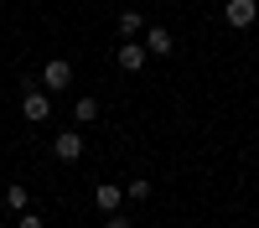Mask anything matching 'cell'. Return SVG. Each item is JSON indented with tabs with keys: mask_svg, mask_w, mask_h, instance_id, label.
Returning a JSON list of instances; mask_svg holds the SVG:
<instances>
[{
	"mask_svg": "<svg viewBox=\"0 0 259 228\" xmlns=\"http://www.w3.org/2000/svg\"><path fill=\"white\" fill-rule=\"evenodd\" d=\"M140 31H145V16L140 11H119V36L130 41V36H140Z\"/></svg>",
	"mask_w": 259,
	"mask_h": 228,
	"instance_id": "9c48e42d",
	"label": "cell"
},
{
	"mask_svg": "<svg viewBox=\"0 0 259 228\" xmlns=\"http://www.w3.org/2000/svg\"><path fill=\"white\" fill-rule=\"evenodd\" d=\"M223 21H228V26H254V21H259V6H254V0H228V6H223Z\"/></svg>",
	"mask_w": 259,
	"mask_h": 228,
	"instance_id": "277c9868",
	"label": "cell"
},
{
	"mask_svg": "<svg viewBox=\"0 0 259 228\" xmlns=\"http://www.w3.org/2000/svg\"><path fill=\"white\" fill-rule=\"evenodd\" d=\"M119 202H124V187H119V181H104L99 192H94V207H99V213H119Z\"/></svg>",
	"mask_w": 259,
	"mask_h": 228,
	"instance_id": "52a82bcc",
	"label": "cell"
},
{
	"mask_svg": "<svg viewBox=\"0 0 259 228\" xmlns=\"http://www.w3.org/2000/svg\"><path fill=\"white\" fill-rule=\"evenodd\" d=\"M73 119H78V124H94V119H99V99H94V94H78V99H73Z\"/></svg>",
	"mask_w": 259,
	"mask_h": 228,
	"instance_id": "ba28073f",
	"label": "cell"
},
{
	"mask_svg": "<svg viewBox=\"0 0 259 228\" xmlns=\"http://www.w3.org/2000/svg\"><path fill=\"white\" fill-rule=\"evenodd\" d=\"M68 83H73V62L68 57H52L47 68H41V88H47V94H62Z\"/></svg>",
	"mask_w": 259,
	"mask_h": 228,
	"instance_id": "7a4b0ae2",
	"label": "cell"
},
{
	"mask_svg": "<svg viewBox=\"0 0 259 228\" xmlns=\"http://www.w3.org/2000/svg\"><path fill=\"white\" fill-rule=\"evenodd\" d=\"M16 228H41V213H16Z\"/></svg>",
	"mask_w": 259,
	"mask_h": 228,
	"instance_id": "7c38bea8",
	"label": "cell"
},
{
	"mask_svg": "<svg viewBox=\"0 0 259 228\" xmlns=\"http://www.w3.org/2000/svg\"><path fill=\"white\" fill-rule=\"evenodd\" d=\"M124 192L135 197V202H145V197H150V181H145V176H130V187H124Z\"/></svg>",
	"mask_w": 259,
	"mask_h": 228,
	"instance_id": "8fae6325",
	"label": "cell"
},
{
	"mask_svg": "<svg viewBox=\"0 0 259 228\" xmlns=\"http://www.w3.org/2000/svg\"><path fill=\"white\" fill-rule=\"evenodd\" d=\"M140 36H145V52H150V57H171V47H177L166 26H145Z\"/></svg>",
	"mask_w": 259,
	"mask_h": 228,
	"instance_id": "5b68a950",
	"label": "cell"
},
{
	"mask_svg": "<svg viewBox=\"0 0 259 228\" xmlns=\"http://www.w3.org/2000/svg\"><path fill=\"white\" fill-rule=\"evenodd\" d=\"M52 151H57V161H83V135L78 130H62L52 140Z\"/></svg>",
	"mask_w": 259,
	"mask_h": 228,
	"instance_id": "8992f818",
	"label": "cell"
},
{
	"mask_svg": "<svg viewBox=\"0 0 259 228\" xmlns=\"http://www.w3.org/2000/svg\"><path fill=\"white\" fill-rule=\"evenodd\" d=\"M145 57H150V52H145V41H135V36L119 41V52H114V62H119L124 73H140V68H145Z\"/></svg>",
	"mask_w": 259,
	"mask_h": 228,
	"instance_id": "3957f363",
	"label": "cell"
},
{
	"mask_svg": "<svg viewBox=\"0 0 259 228\" xmlns=\"http://www.w3.org/2000/svg\"><path fill=\"white\" fill-rule=\"evenodd\" d=\"M6 207H11V213H26V187H21V181L6 187Z\"/></svg>",
	"mask_w": 259,
	"mask_h": 228,
	"instance_id": "30bf717a",
	"label": "cell"
},
{
	"mask_svg": "<svg viewBox=\"0 0 259 228\" xmlns=\"http://www.w3.org/2000/svg\"><path fill=\"white\" fill-rule=\"evenodd\" d=\"M21 114H26L31 124H47L52 119V99L36 88V83H26V94H21Z\"/></svg>",
	"mask_w": 259,
	"mask_h": 228,
	"instance_id": "6da1fadb",
	"label": "cell"
},
{
	"mask_svg": "<svg viewBox=\"0 0 259 228\" xmlns=\"http://www.w3.org/2000/svg\"><path fill=\"white\" fill-rule=\"evenodd\" d=\"M104 228H135V223H130L124 213H114V218H109V223H104Z\"/></svg>",
	"mask_w": 259,
	"mask_h": 228,
	"instance_id": "4fadbf2b",
	"label": "cell"
}]
</instances>
